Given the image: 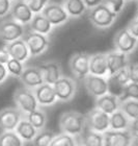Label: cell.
Returning <instances> with one entry per match:
<instances>
[{
	"label": "cell",
	"instance_id": "1",
	"mask_svg": "<svg viewBox=\"0 0 138 146\" xmlns=\"http://www.w3.org/2000/svg\"><path fill=\"white\" fill-rule=\"evenodd\" d=\"M86 127L85 115L77 111H68L59 117V128L61 133L77 137Z\"/></svg>",
	"mask_w": 138,
	"mask_h": 146
},
{
	"label": "cell",
	"instance_id": "2",
	"mask_svg": "<svg viewBox=\"0 0 138 146\" xmlns=\"http://www.w3.org/2000/svg\"><path fill=\"white\" fill-rule=\"evenodd\" d=\"M117 15L118 14L114 13L105 3H101L99 5L90 9L88 18L93 26L99 29H106L113 25L117 18Z\"/></svg>",
	"mask_w": 138,
	"mask_h": 146
},
{
	"label": "cell",
	"instance_id": "3",
	"mask_svg": "<svg viewBox=\"0 0 138 146\" xmlns=\"http://www.w3.org/2000/svg\"><path fill=\"white\" fill-rule=\"evenodd\" d=\"M14 100L22 114L27 115L34 110L39 109V104L36 101L34 93L28 88L17 89L14 94Z\"/></svg>",
	"mask_w": 138,
	"mask_h": 146
},
{
	"label": "cell",
	"instance_id": "4",
	"mask_svg": "<svg viewBox=\"0 0 138 146\" xmlns=\"http://www.w3.org/2000/svg\"><path fill=\"white\" fill-rule=\"evenodd\" d=\"M53 88L58 101L68 102L75 97L77 92V84L75 79L62 75L56 82L53 84Z\"/></svg>",
	"mask_w": 138,
	"mask_h": 146
},
{
	"label": "cell",
	"instance_id": "5",
	"mask_svg": "<svg viewBox=\"0 0 138 146\" xmlns=\"http://www.w3.org/2000/svg\"><path fill=\"white\" fill-rule=\"evenodd\" d=\"M22 39L24 40L30 52V56H37L47 50L50 46V40L45 35L29 31L25 34Z\"/></svg>",
	"mask_w": 138,
	"mask_h": 146
},
{
	"label": "cell",
	"instance_id": "6",
	"mask_svg": "<svg viewBox=\"0 0 138 146\" xmlns=\"http://www.w3.org/2000/svg\"><path fill=\"white\" fill-rule=\"evenodd\" d=\"M89 58L90 54L86 52H76L70 58V70L76 78L84 79L89 74Z\"/></svg>",
	"mask_w": 138,
	"mask_h": 146
},
{
	"label": "cell",
	"instance_id": "7",
	"mask_svg": "<svg viewBox=\"0 0 138 146\" xmlns=\"http://www.w3.org/2000/svg\"><path fill=\"white\" fill-rule=\"evenodd\" d=\"M114 50L130 54L138 46V39L133 36L127 28H123L116 33L113 38Z\"/></svg>",
	"mask_w": 138,
	"mask_h": 146
},
{
	"label": "cell",
	"instance_id": "8",
	"mask_svg": "<svg viewBox=\"0 0 138 146\" xmlns=\"http://www.w3.org/2000/svg\"><path fill=\"white\" fill-rule=\"evenodd\" d=\"M109 117L110 115L104 113L101 110L93 108L85 115L86 127L98 133H104L109 129Z\"/></svg>",
	"mask_w": 138,
	"mask_h": 146
},
{
	"label": "cell",
	"instance_id": "9",
	"mask_svg": "<svg viewBox=\"0 0 138 146\" xmlns=\"http://www.w3.org/2000/svg\"><path fill=\"white\" fill-rule=\"evenodd\" d=\"M24 35V25L20 24L15 20L3 21L0 24V40L5 44L22 39Z\"/></svg>",
	"mask_w": 138,
	"mask_h": 146
},
{
	"label": "cell",
	"instance_id": "10",
	"mask_svg": "<svg viewBox=\"0 0 138 146\" xmlns=\"http://www.w3.org/2000/svg\"><path fill=\"white\" fill-rule=\"evenodd\" d=\"M84 86L87 93L93 98H98L108 93V82L107 77L88 74L83 79Z\"/></svg>",
	"mask_w": 138,
	"mask_h": 146
},
{
	"label": "cell",
	"instance_id": "11",
	"mask_svg": "<svg viewBox=\"0 0 138 146\" xmlns=\"http://www.w3.org/2000/svg\"><path fill=\"white\" fill-rule=\"evenodd\" d=\"M42 14L48 19L53 26H59L68 22L70 16L66 13L62 4L58 3H47L42 11Z\"/></svg>",
	"mask_w": 138,
	"mask_h": 146
},
{
	"label": "cell",
	"instance_id": "12",
	"mask_svg": "<svg viewBox=\"0 0 138 146\" xmlns=\"http://www.w3.org/2000/svg\"><path fill=\"white\" fill-rule=\"evenodd\" d=\"M104 146H132L133 135L129 129L114 131L107 129L103 133Z\"/></svg>",
	"mask_w": 138,
	"mask_h": 146
},
{
	"label": "cell",
	"instance_id": "13",
	"mask_svg": "<svg viewBox=\"0 0 138 146\" xmlns=\"http://www.w3.org/2000/svg\"><path fill=\"white\" fill-rule=\"evenodd\" d=\"M22 119V113L18 108H5L0 111V129L2 131H15Z\"/></svg>",
	"mask_w": 138,
	"mask_h": 146
},
{
	"label": "cell",
	"instance_id": "14",
	"mask_svg": "<svg viewBox=\"0 0 138 146\" xmlns=\"http://www.w3.org/2000/svg\"><path fill=\"white\" fill-rule=\"evenodd\" d=\"M107 82H108V93L118 97L123 91V89L125 88V86L130 82L128 67L124 68L118 72L108 76Z\"/></svg>",
	"mask_w": 138,
	"mask_h": 146
},
{
	"label": "cell",
	"instance_id": "15",
	"mask_svg": "<svg viewBox=\"0 0 138 146\" xmlns=\"http://www.w3.org/2000/svg\"><path fill=\"white\" fill-rule=\"evenodd\" d=\"M44 79V82L53 85L62 76V68L59 62L50 61L37 66Z\"/></svg>",
	"mask_w": 138,
	"mask_h": 146
},
{
	"label": "cell",
	"instance_id": "16",
	"mask_svg": "<svg viewBox=\"0 0 138 146\" xmlns=\"http://www.w3.org/2000/svg\"><path fill=\"white\" fill-rule=\"evenodd\" d=\"M33 90H34L33 93H34V96H35L39 106L50 107V106H53L58 101L56 94H55L54 88H53V85H49V84L44 82V84L36 87Z\"/></svg>",
	"mask_w": 138,
	"mask_h": 146
},
{
	"label": "cell",
	"instance_id": "17",
	"mask_svg": "<svg viewBox=\"0 0 138 146\" xmlns=\"http://www.w3.org/2000/svg\"><path fill=\"white\" fill-rule=\"evenodd\" d=\"M106 56H107V66H108V76L128 67V65L130 64L128 54L122 53L117 50L107 52Z\"/></svg>",
	"mask_w": 138,
	"mask_h": 146
},
{
	"label": "cell",
	"instance_id": "18",
	"mask_svg": "<svg viewBox=\"0 0 138 146\" xmlns=\"http://www.w3.org/2000/svg\"><path fill=\"white\" fill-rule=\"evenodd\" d=\"M11 13H12V20H15L22 25L29 24L34 16L32 11L29 9V6L26 4L24 0L16 1L15 4L12 6Z\"/></svg>",
	"mask_w": 138,
	"mask_h": 146
},
{
	"label": "cell",
	"instance_id": "19",
	"mask_svg": "<svg viewBox=\"0 0 138 146\" xmlns=\"http://www.w3.org/2000/svg\"><path fill=\"white\" fill-rule=\"evenodd\" d=\"M89 74L108 77V66L106 53L99 52L90 55L89 58Z\"/></svg>",
	"mask_w": 138,
	"mask_h": 146
},
{
	"label": "cell",
	"instance_id": "20",
	"mask_svg": "<svg viewBox=\"0 0 138 146\" xmlns=\"http://www.w3.org/2000/svg\"><path fill=\"white\" fill-rule=\"evenodd\" d=\"M19 78L22 84L28 89H35L36 87L44 84L42 73L37 67L24 68V70Z\"/></svg>",
	"mask_w": 138,
	"mask_h": 146
},
{
	"label": "cell",
	"instance_id": "21",
	"mask_svg": "<svg viewBox=\"0 0 138 146\" xmlns=\"http://www.w3.org/2000/svg\"><path fill=\"white\" fill-rule=\"evenodd\" d=\"M6 48L9 50L11 58L18 60L22 63H25L30 58L29 49L23 39H18L6 44Z\"/></svg>",
	"mask_w": 138,
	"mask_h": 146
},
{
	"label": "cell",
	"instance_id": "22",
	"mask_svg": "<svg viewBox=\"0 0 138 146\" xmlns=\"http://www.w3.org/2000/svg\"><path fill=\"white\" fill-rule=\"evenodd\" d=\"M120 100L118 97L113 94L107 93V94L100 96V97L96 98V104H95V108L101 110L104 113L111 115L112 113L120 109Z\"/></svg>",
	"mask_w": 138,
	"mask_h": 146
},
{
	"label": "cell",
	"instance_id": "23",
	"mask_svg": "<svg viewBox=\"0 0 138 146\" xmlns=\"http://www.w3.org/2000/svg\"><path fill=\"white\" fill-rule=\"evenodd\" d=\"M78 144L81 146H104V137L102 133H98L85 127L79 135Z\"/></svg>",
	"mask_w": 138,
	"mask_h": 146
},
{
	"label": "cell",
	"instance_id": "24",
	"mask_svg": "<svg viewBox=\"0 0 138 146\" xmlns=\"http://www.w3.org/2000/svg\"><path fill=\"white\" fill-rule=\"evenodd\" d=\"M30 31H34V33H39L41 35H49L51 33L53 25L48 21V19L43 15L42 13L39 14H34L32 20L29 23Z\"/></svg>",
	"mask_w": 138,
	"mask_h": 146
},
{
	"label": "cell",
	"instance_id": "25",
	"mask_svg": "<svg viewBox=\"0 0 138 146\" xmlns=\"http://www.w3.org/2000/svg\"><path fill=\"white\" fill-rule=\"evenodd\" d=\"M130 120L128 116L122 111L117 110L114 113H112L109 117V128L114 129V131H123V129H128L130 124Z\"/></svg>",
	"mask_w": 138,
	"mask_h": 146
},
{
	"label": "cell",
	"instance_id": "26",
	"mask_svg": "<svg viewBox=\"0 0 138 146\" xmlns=\"http://www.w3.org/2000/svg\"><path fill=\"white\" fill-rule=\"evenodd\" d=\"M15 131L22 140L27 141V142L32 141L39 133V131L28 121L27 119H21V121L18 123Z\"/></svg>",
	"mask_w": 138,
	"mask_h": 146
},
{
	"label": "cell",
	"instance_id": "27",
	"mask_svg": "<svg viewBox=\"0 0 138 146\" xmlns=\"http://www.w3.org/2000/svg\"><path fill=\"white\" fill-rule=\"evenodd\" d=\"M62 5L70 17L72 18L81 17L87 9L83 0H64Z\"/></svg>",
	"mask_w": 138,
	"mask_h": 146
},
{
	"label": "cell",
	"instance_id": "28",
	"mask_svg": "<svg viewBox=\"0 0 138 146\" xmlns=\"http://www.w3.org/2000/svg\"><path fill=\"white\" fill-rule=\"evenodd\" d=\"M0 146H24V141L15 131H5L0 134Z\"/></svg>",
	"mask_w": 138,
	"mask_h": 146
},
{
	"label": "cell",
	"instance_id": "29",
	"mask_svg": "<svg viewBox=\"0 0 138 146\" xmlns=\"http://www.w3.org/2000/svg\"><path fill=\"white\" fill-rule=\"evenodd\" d=\"M26 116H27L26 119H27L28 121H29L37 131L44 129V127L46 126V123H47V116H46L44 111H42V110H39V109H36V110H34L33 112L27 114Z\"/></svg>",
	"mask_w": 138,
	"mask_h": 146
},
{
	"label": "cell",
	"instance_id": "30",
	"mask_svg": "<svg viewBox=\"0 0 138 146\" xmlns=\"http://www.w3.org/2000/svg\"><path fill=\"white\" fill-rule=\"evenodd\" d=\"M120 110H122L130 120L138 117V100L129 99L120 104Z\"/></svg>",
	"mask_w": 138,
	"mask_h": 146
},
{
	"label": "cell",
	"instance_id": "31",
	"mask_svg": "<svg viewBox=\"0 0 138 146\" xmlns=\"http://www.w3.org/2000/svg\"><path fill=\"white\" fill-rule=\"evenodd\" d=\"M129 99H136L138 100V84L136 82H131L127 84L123 91L118 96V100L120 102H123L125 100H129Z\"/></svg>",
	"mask_w": 138,
	"mask_h": 146
},
{
	"label": "cell",
	"instance_id": "32",
	"mask_svg": "<svg viewBox=\"0 0 138 146\" xmlns=\"http://www.w3.org/2000/svg\"><path fill=\"white\" fill-rule=\"evenodd\" d=\"M56 136L54 131H41L37 133L34 139L32 140V145L33 146H49L51 144L52 140L54 139Z\"/></svg>",
	"mask_w": 138,
	"mask_h": 146
},
{
	"label": "cell",
	"instance_id": "33",
	"mask_svg": "<svg viewBox=\"0 0 138 146\" xmlns=\"http://www.w3.org/2000/svg\"><path fill=\"white\" fill-rule=\"evenodd\" d=\"M78 141L76 140V137L71 135L60 133L56 135L54 139L52 140L51 144L49 146H77Z\"/></svg>",
	"mask_w": 138,
	"mask_h": 146
},
{
	"label": "cell",
	"instance_id": "34",
	"mask_svg": "<svg viewBox=\"0 0 138 146\" xmlns=\"http://www.w3.org/2000/svg\"><path fill=\"white\" fill-rule=\"evenodd\" d=\"M5 66H6V69H7L9 74H12V75L15 76V77H20L22 72H23V70H24L23 63L12 58H11V60L6 63Z\"/></svg>",
	"mask_w": 138,
	"mask_h": 146
},
{
	"label": "cell",
	"instance_id": "35",
	"mask_svg": "<svg viewBox=\"0 0 138 146\" xmlns=\"http://www.w3.org/2000/svg\"><path fill=\"white\" fill-rule=\"evenodd\" d=\"M24 1L29 6V9L32 11L33 14L42 13L45 5L47 4V2H45L44 0H24Z\"/></svg>",
	"mask_w": 138,
	"mask_h": 146
},
{
	"label": "cell",
	"instance_id": "36",
	"mask_svg": "<svg viewBox=\"0 0 138 146\" xmlns=\"http://www.w3.org/2000/svg\"><path fill=\"white\" fill-rule=\"evenodd\" d=\"M103 3H105L106 5L109 6L114 13L120 14L125 6L126 0H104Z\"/></svg>",
	"mask_w": 138,
	"mask_h": 146
},
{
	"label": "cell",
	"instance_id": "37",
	"mask_svg": "<svg viewBox=\"0 0 138 146\" xmlns=\"http://www.w3.org/2000/svg\"><path fill=\"white\" fill-rule=\"evenodd\" d=\"M128 71L130 82L138 84V63H130L128 65Z\"/></svg>",
	"mask_w": 138,
	"mask_h": 146
},
{
	"label": "cell",
	"instance_id": "38",
	"mask_svg": "<svg viewBox=\"0 0 138 146\" xmlns=\"http://www.w3.org/2000/svg\"><path fill=\"white\" fill-rule=\"evenodd\" d=\"M12 1L11 0H0V18L6 16L12 9Z\"/></svg>",
	"mask_w": 138,
	"mask_h": 146
},
{
	"label": "cell",
	"instance_id": "39",
	"mask_svg": "<svg viewBox=\"0 0 138 146\" xmlns=\"http://www.w3.org/2000/svg\"><path fill=\"white\" fill-rule=\"evenodd\" d=\"M127 29L135 36V38L138 39V19L134 18L133 20H131V22L127 26Z\"/></svg>",
	"mask_w": 138,
	"mask_h": 146
},
{
	"label": "cell",
	"instance_id": "40",
	"mask_svg": "<svg viewBox=\"0 0 138 146\" xmlns=\"http://www.w3.org/2000/svg\"><path fill=\"white\" fill-rule=\"evenodd\" d=\"M11 60V55L9 53V50L6 48V46L4 47H0V63L3 65H6V63Z\"/></svg>",
	"mask_w": 138,
	"mask_h": 146
},
{
	"label": "cell",
	"instance_id": "41",
	"mask_svg": "<svg viewBox=\"0 0 138 146\" xmlns=\"http://www.w3.org/2000/svg\"><path fill=\"white\" fill-rule=\"evenodd\" d=\"M128 129H129V131L133 135V136L138 135V117L135 119H132V120L130 121Z\"/></svg>",
	"mask_w": 138,
	"mask_h": 146
},
{
	"label": "cell",
	"instance_id": "42",
	"mask_svg": "<svg viewBox=\"0 0 138 146\" xmlns=\"http://www.w3.org/2000/svg\"><path fill=\"white\" fill-rule=\"evenodd\" d=\"M9 76V72L6 69V66L0 63V84H2Z\"/></svg>",
	"mask_w": 138,
	"mask_h": 146
},
{
	"label": "cell",
	"instance_id": "43",
	"mask_svg": "<svg viewBox=\"0 0 138 146\" xmlns=\"http://www.w3.org/2000/svg\"><path fill=\"white\" fill-rule=\"evenodd\" d=\"M83 2L85 3V5H86L87 9H93L95 6L99 5L101 3L104 2V0H83Z\"/></svg>",
	"mask_w": 138,
	"mask_h": 146
},
{
	"label": "cell",
	"instance_id": "44",
	"mask_svg": "<svg viewBox=\"0 0 138 146\" xmlns=\"http://www.w3.org/2000/svg\"><path fill=\"white\" fill-rule=\"evenodd\" d=\"M132 146H138V135H135V136H133Z\"/></svg>",
	"mask_w": 138,
	"mask_h": 146
},
{
	"label": "cell",
	"instance_id": "45",
	"mask_svg": "<svg viewBox=\"0 0 138 146\" xmlns=\"http://www.w3.org/2000/svg\"><path fill=\"white\" fill-rule=\"evenodd\" d=\"M134 18H136V19H138V9L136 11V14H135V17Z\"/></svg>",
	"mask_w": 138,
	"mask_h": 146
},
{
	"label": "cell",
	"instance_id": "46",
	"mask_svg": "<svg viewBox=\"0 0 138 146\" xmlns=\"http://www.w3.org/2000/svg\"><path fill=\"white\" fill-rule=\"evenodd\" d=\"M11 1H14V2H16V1H18V0H11Z\"/></svg>",
	"mask_w": 138,
	"mask_h": 146
},
{
	"label": "cell",
	"instance_id": "47",
	"mask_svg": "<svg viewBox=\"0 0 138 146\" xmlns=\"http://www.w3.org/2000/svg\"><path fill=\"white\" fill-rule=\"evenodd\" d=\"M44 1H45V2H47V3H48V1H49V0H44Z\"/></svg>",
	"mask_w": 138,
	"mask_h": 146
},
{
	"label": "cell",
	"instance_id": "48",
	"mask_svg": "<svg viewBox=\"0 0 138 146\" xmlns=\"http://www.w3.org/2000/svg\"><path fill=\"white\" fill-rule=\"evenodd\" d=\"M77 146H81V145H80V144H78V145H77Z\"/></svg>",
	"mask_w": 138,
	"mask_h": 146
},
{
	"label": "cell",
	"instance_id": "49",
	"mask_svg": "<svg viewBox=\"0 0 138 146\" xmlns=\"http://www.w3.org/2000/svg\"><path fill=\"white\" fill-rule=\"evenodd\" d=\"M137 5H138V0H137Z\"/></svg>",
	"mask_w": 138,
	"mask_h": 146
},
{
	"label": "cell",
	"instance_id": "50",
	"mask_svg": "<svg viewBox=\"0 0 138 146\" xmlns=\"http://www.w3.org/2000/svg\"><path fill=\"white\" fill-rule=\"evenodd\" d=\"M126 1H130V0H126Z\"/></svg>",
	"mask_w": 138,
	"mask_h": 146
}]
</instances>
